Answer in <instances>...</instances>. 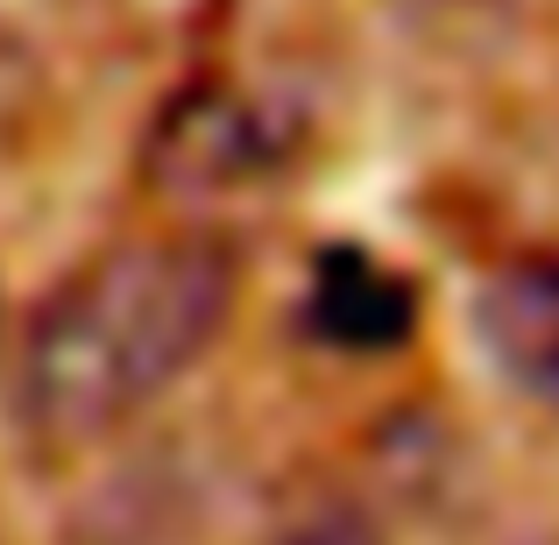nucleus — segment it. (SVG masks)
Segmentation results:
<instances>
[{"label": "nucleus", "mask_w": 559, "mask_h": 545, "mask_svg": "<svg viewBox=\"0 0 559 545\" xmlns=\"http://www.w3.org/2000/svg\"><path fill=\"white\" fill-rule=\"evenodd\" d=\"M234 312V262L213 241H121L93 256L22 347L14 404L36 447H85L164 396Z\"/></svg>", "instance_id": "f257e3e1"}, {"label": "nucleus", "mask_w": 559, "mask_h": 545, "mask_svg": "<svg viewBox=\"0 0 559 545\" xmlns=\"http://www.w3.org/2000/svg\"><path fill=\"white\" fill-rule=\"evenodd\" d=\"M290 150V128L262 99L234 85H191L164 107L150 135V170L170 191H248L255 178H276Z\"/></svg>", "instance_id": "f03ea898"}, {"label": "nucleus", "mask_w": 559, "mask_h": 545, "mask_svg": "<svg viewBox=\"0 0 559 545\" xmlns=\"http://www.w3.org/2000/svg\"><path fill=\"white\" fill-rule=\"evenodd\" d=\"M305 327L341 355H390L418 327V291L369 248H326V256H312Z\"/></svg>", "instance_id": "7ed1b4c3"}, {"label": "nucleus", "mask_w": 559, "mask_h": 545, "mask_svg": "<svg viewBox=\"0 0 559 545\" xmlns=\"http://www.w3.org/2000/svg\"><path fill=\"white\" fill-rule=\"evenodd\" d=\"M475 327L489 362L503 368L518 390L559 404V256L510 262L481 284Z\"/></svg>", "instance_id": "20e7f679"}, {"label": "nucleus", "mask_w": 559, "mask_h": 545, "mask_svg": "<svg viewBox=\"0 0 559 545\" xmlns=\"http://www.w3.org/2000/svg\"><path fill=\"white\" fill-rule=\"evenodd\" d=\"M270 545H382V538H376V524L361 518V510L319 503V510H305V518H290Z\"/></svg>", "instance_id": "39448f33"}]
</instances>
